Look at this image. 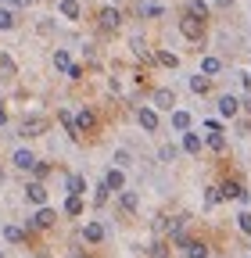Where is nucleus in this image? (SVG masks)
Listing matches in <instances>:
<instances>
[{"mask_svg":"<svg viewBox=\"0 0 251 258\" xmlns=\"http://www.w3.org/2000/svg\"><path fill=\"white\" fill-rule=\"evenodd\" d=\"M0 258H4V251H0Z\"/></svg>","mask_w":251,"mask_h":258,"instance_id":"47","label":"nucleus"},{"mask_svg":"<svg viewBox=\"0 0 251 258\" xmlns=\"http://www.w3.org/2000/svg\"><path fill=\"white\" fill-rule=\"evenodd\" d=\"M219 194H223V198H237V201H244V205L251 201V198H247V190H244L237 179H226L223 186H219Z\"/></svg>","mask_w":251,"mask_h":258,"instance_id":"4","label":"nucleus"},{"mask_svg":"<svg viewBox=\"0 0 251 258\" xmlns=\"http://www.w3.org/2000/svg\"><path fill=\"white\" fill-rule=\"evenodd\" d=\"M183 151L186 154H198L201 151V137L198 133H183Z\"/></svg>","mask_w":251,"mask_h":258,"instance_id":"19","label":"nucleus"},{"mask_svg":"<svg viewBox=\"0 0 251 258\" xmlns=\"http://www.w3.org/2000/svg\"><path fill=\"white\" fill-rule=\"evenodd\" d=\"M15 4H33V0H15Z\"/></svg>","mask_w":251,"mask_h":258,"instance_id":"43","label":"nucleus"},{"mask_svg":"<svg viewBox=\"0 0 251 258\" xmlns=\"http://www.w3.org/2000/svg\"><path fill=\"white\" fill-rule=\"evenodd\" d=\"M154 61H158V64H165V69H176V64H179V57H176V54H169V50L154 54Z\"/></svg>","mask_w":251,"mask_h":258,"instance_id":"29","label":"nucleus"},{"mask_svg":"<svg viewBox=\"0 0 251 258\" xmlns=\"http://www.w3.org/2000/svg\"><path fill=\"white\" fill-rule=\"evenodd\" d=\"M179 32H183L186 40H194V43H198V40L205 36V22L194 18V15H183V18H179Z\"/></svg>","mask_w":251,"mask_h":258,"instance_id":"2","label":"nucleus"},{"mask_svg":"<svg viewBox=\"0 0 251 258\" xmlns=\"http://www.w3.org/2000/svg\"><path fill=\"white\" fill-rule=\"evenodd\" d=\"M104 186H108V190H126V176H122V169H108Z\"/></svg>","mask_w":251,"mask_h":258,"instance_id":"16","label":"nucleus"},{"mask_svg":"<svg viewBox=\"0 0 251 258\" xmlns=\"http://www.w3.org/2000/svg\"><path fill=\"white\" fill-rule=\"evenodd\" d=\"M130 161H133V158H130V151H126V147H122V151H115V169H126Z\"/></svg>","mask_w":251,"mask_h":258,"instance_id":"34","label":"nucleus"},{"mask_svg":"<svg viewBox=\"0 0 251 258\" xmlns=\"http://www.w3.org/2000/svg\"><path fill=\"white\" fill-rule=\"evenodd\" d=\"M0 69H4L8 76H15V61H11L8 54H0Z\"/></svg>","mask_w":251,"mask_h":258,"instance_id":"38","label":"nucleus"},{"mask_svg":"<svg viewBox=\"0 0 251 258\" xmlns=\"http://www.w3.org/2000/svg\"><path fill=\"white\" fill-rule=\"evenodd\" d=\"M179 247L186 251V258H208V247H205L201 240H183Z\"/></svg>","mask_w":251,"mask_h":258,"instance_id":"12","label":"nucleus"},{"mask_svg":"<svg viewBox=\"0 0 251 258\" xmlns=\"http://www.w3.org/2000/svg\"><path fill=\"white\" fill-rule=\"evenodd\" d=\"M83 190H86V179L83 176H69V198H83Z\"/></svg>","mask_w":251,"mask_h":258,"instance_id":"20","label":"nucleus"},{"mask_svg":"<svg viewBox=\"0 0 251 258\" xmlns=\"http://www.w3.org/2000/svg\"><path fill=\"white\" fill-rule=\"evenodd\" d=\"M208 147L212 151H226V137L223 133H208Z\"/></svg>","mask_w":251,"mask_h":258,"instance_id":"32","label":"nucleus"},{"mask_svg":"<svg viewBox=\"0 0 251 258\" xmlns=\"http://www.w3.org/2000/svg\"><path fill=\"white\" fill-rule=\"evenodd\" d=\"M83 240H86V244H101V240H104V226H101V222H86V226H83Z\"/></svg>","mask_w":251,"mask_h":258,"instance_id":"8","label":"nucleus"},{"mask_svg":"<svg viewBox=\"0 0 251 258\" xmlns=\"http://www.w3.org/2000/svg\"><path fill=\"white\" fill-rule=\"evenodd\" d=\"M69 79H83V64H69Z\"/></svg>","mask_w":251,"mask_h":258,"instance_id":"40","label":"nucleus"},{"mask_svg":"<svg viewBox=\"0 0 251 258\" xmlns=\"http://www.w3.org/2000/svg\"><path fill=\"white\" fill-rule=\"evenodd\" d=\"M130 47H133V54H137L140 61H147V64H154V54L147 50V43H144V36H133V40H130Z\"/></svg>","mask_w":251,"mask_h":258,"instance_id":"10","label":"nucleus"},{"mask_svg":"<svg viewBox=\"0 0 251 258\" xmlns=\"http://www.w3.org/2000/svg\"><path fill=\"white\" fill-rule=\"evenodd\" d=\"M4 122H8V108H4V104H0V125H4Z\"/></svg>","mask_w":251,"mask_h":258,"instance_id":"41","label":"nucleus"},{"mask_svg":"<svg viewBox=\"0 0 251 258\" xmlns=\"http://www.w3.org/2000/svg\"><path fill=\"white\" fill-rule=\"evenodd\" d=\"M215 4H219V8H230V4H233V0H215Z\"/></svg>","mask_w":251,"mask_h":258,"instance_id":"42","label":"nucleus"},{"mask_svg":"<svg viewBox=\"0 0 251 258\" xmlns=\"http://www.w3.org/2000/svg\"><path fill=\"white\" fill-rule=\"evenodd\" d=\"M93 125H97V115H93L90 108H83V111L76 115V129H79V133H86V129H93Z\"/></svg>","mask_w":251,"mask_h":258,"instance_id":"11","label":"nucleus"},{"mask_svg":"<svg viewBox=\"0 0 251 258\" xmlns=\"http://www.w3.org/2000/svg\"><path fill=\"white\" fill-rule=\"evenodd\" d=\"M147 258H169V247H165L162 240H154V244L147 247Z\"/></svg>","mask_w":251,"mask_h":258,"instance_id":"30","label":"nucleus"},{"mask_svg":"<svg viewBox=\"0 0 251 258\" xmlns=\"http://www.w3.org/2000/svg\"><path fill=\"white\" fill-rule=\"evenodd\" d=\"M172 129L186 133V129H191V115H186V111H172Z\"/></svg>","mask_w":251,"mask_h":258,"instance_id":"23","label":"nucleus"},{"mask_svg":"<svg viewBox=\"0 0 251 258\" xmlns=\"http://www.w3.org/2000/svg\"><path fill=\"white\" fill-rule=\"evenodd\" d=\"M54 219H57V212L43 205V208H40L33 219H29V230H50V226H54Z\"/></svg>","mask_w":251,"mask_h":258,"instance_id":"3","label":"nucleus"},{"mask_svg":"<svg viewBox=\"0 0 251 258\" xmlns=\"http://www.w3.org/2000/svg\"><path fill=\"white\" fill-rule=\"evenodd\" d=\"M4 237H8L11 244H22V240H25V230H22V226H4Z\"/></svg>","mask_w":251,"mask_h":258,"instance_id":"27","label":"nucleus"},{"mask_svg":"<svg viewBox=\"0 0 251 258\" xmlns=\"http://www.w3.org/2000/svg\"><path fill=\"white\" fill-rule=\"evenodd\" d=\"M104 201H108V186L101 183V186H97V194H93V205H97V208H101Z\"/></svg>","mask_w":251,"mask_h":258,"instance_id":"36","label":"nucleus"},{"mask_svg":"<svg viewBox=\"0 0 251 258\" xmlns=\"http://www.w3.org/2000/svg\"><path fill=\"white\" fill-rule=\"evenodd\" d=\"M137 118H140V125L147 129V133H154V129H158V115H154L151 108H140V111H137Z\"/></svg>","mask_w":251,"mask_h":258,"instance_id":"17","label":"nucleus"},{"mask_svg":"<svg viewBox=\"0 0 251 258\" xmlns=\"http://www.w3.org/2000/svg\"><path fill=\"white\" fill-rule=\"evenodd\" d=\"M25 198H29V201H33V205H40V208H43V205H47V186L33 179V183H29V186H25Z\"/></svg>","mask_w":251,"mask_h":258,"instance_id":"7","label":"nucleus"},{"mask_svg":"<svg viewBox=\"0 0 251 258\" xmlns=\"http://www.w3.org/2000/svg\"><path fill=\"white\" fill-rule=\"evenodd\" d=\"M219 201H223V194H219V186H208V190H205V208H215Z\"/></svg>","mask_w":251,"mask_h":258,"instance_id":"28","label":"nucleus"},{"mask_svg":"<svg viewBox=\"0 0 251 258\" xmlns=\"http://www.w3.org/2000/svg\"><path fill=\"white\" fill-rule=\"evenodd\" d=\"M0 4H8V0H0Z\"/></svg>","mask_w":251,"mask_h":258,"instance_id":"46","label":"nucleus"},{"mask_svg":"<svg viewBox=\"0 0 251 258\" xmlns=\"http://www.w3.org/2000/svg\"><path fill=\"white\" fill-rule=\"evenodd\" d=\"M43 133H47V118H43V115H29V118L18 125V137H25V140L43 137Z\"/></svg>","mask_w":251,"mask_h":258,"instance_id":"1","label":"nucleus"},{"mask_svg":"<svg viewBox=\"0 0 251 258\" xmlns=\"http://www.w3.org/2000/svg\"><path fill=\"white\" fill-rule=\"evenodd\" d=\"M79 11H83V8H79V0H61V15H65V18H72V22H76V18H79Z\"/></svg>","mask_w":251,"mask_h":258,"instance_id":"21","label":"nucleus"},{"mask_svg":"<svg viewBox=\"0 0 251 258\" xmlns=\"http://www.w3.org/2000/svg\"><path fill=\"white\" fill-rule=\"evenodd\" d=\"M57 118H61V125H65V133H69L72 140H79V129H76V115L61 108V111H57Z\"/></svg>","mask_w":251,"mask_h":258,"instance_id":"15","label":"nucleus"},{"mask_svg":"<svg viewBox=\"0 0 251 258\" xmlns=\"http://www.w3.org/2000/svg\"><path fill=\"white\" fill-rule=\"evenodd\" d=\"M140 15H147V18H162V4H154V0H140Z\"/></svg>","mask_w":251,"mask_h":258,"instance_id":"22","label":"nucleus"},{"mask_svg":"<svg viewBox=\"0 0 251 258\" xmlns=\"http://www.w3.org/2000/svg\"><path fill=\"white\" fill-rule=\"evenodd\" d=\"M237 111H240V101L233 93H223L219 97V115H226V118H237Z\"/></svg>","mask_w":251,"mask_h":258,"instance_id":"5","label":"nucleus"},{"mask_svg":"<svg viewBox=\"0 0 251 258\" xmlns=\"http://www.w3.org/2000/svg\"><path fill=\"white\" fill-rule=\"evenodd\" d=\"M219 72H223V61H219V57H205V61H201V76L212 79V76H219Z\"/></svg>","mask_w":251,"mask_h":258,"instance_id":"18","label":"nucleus"},{"mask_svg":"<svg viewBox=\"0 0 251 258\" xmlns=\"http://www.w3.org/2000/svg\"><path fill=\"white\" fill-rule=\"evenodd\" d=\"M36 258H50V254H36Z\"/></svg>","mask_w":251,"mask_h":258,"instance_id":"44","label":"nucleus"},{"mask_svg":"<svg viewBox=\"0 0 251 258\" xmlns=\"http://www.w3.org/2000/svg\"><path fill=\"white\" fill-rule=\"evenodd\" d=\"M65 215H83V198H69L65 201Z\"/></svg>","mask_w":251,"mask_h":258,"instance_id":"31","label":"nucleus"},{"mask_svg":"<svg viewBox=\"0 0 251 258\" xmlns=\"http://www.w3.org/2000/svg\"><path fill=\"white\" fill-rule=\"evenodd\" d=\"M118 205H122V212H137L140 208V198L133 190H118Z\"/></svg>","mask_w":251,"mask_h":258,"instance_id":"14","label":"nucleus"},{"mask_svg":"<svg viewBox=\"0 0 251 258\" xmlns=\"http://www.w3.org/2000/svg\"><path fill=\"white\" fill-rule=\"evenodd\" d=\"M186 15H194V18H208V4H205V0H191V11H186Z\"/></svg>","mask_w":251,"mask_h":258,"instance_id":"26","label":"nucleus"},{"mask_svg":"<svg viewBox=\"0 0 251 258\" xmlns=\"http://www.w3.org/2000/svg\"><path fill=\"white\" fill-rule=\"evenodd\" d=\"M118 25H122V15H118V8H104V11H101V29H104V32H115Z\"/></svg>","mask_w":251,"mask_h":258,"instance_id":"6","label":"nucleus"},{"mask_svg":"<svg viewBox=\"0 0 251 258\" xmlns=\"http://www.w3.org/2000/svg\"><path fill=\"white\" fill-rule=\"evenodd\" d=\"M208 86H212L208 76H191V90H194V93H208Z\"/></svg>","mask_w":251,"mask_h":258,"instance_id":"25","label":"nucleus"},{"mask_svg":"<svg viewBox=\"0 0 251 258\" xmlns=\"http://www.w3.org/2000/svg\"><path fill=\"white\" fill-rule=\"evenodd\" d=\"M47 172H50V165H43V161H36V165H33V176H36V183H40Z\"/></svg>","mask_w":251,"mask_h":258,"instance_id":"37","label":"nucleus"},{"mask_svg":"<svg viewBox=\"0 0 251 258\" xmlns=\"http://www.w3.org/2000/svg\"><path fill=\"white\" fill-rule=\"evenodd\" d=\"M11 161H15L18 169H25V172H33V165H36V154L22 147V151H15V158H11Z\"/></svg>","mask_w":251,"mask_h":258,"instance_id":"9","label":"nucleus"},{"mask_svg":"<svg viewBox=\"0 0 251 258\" xmlns=\"http://www.w3.org/2000/svg\"><path fill=\"white\" fill-rule=\"evenodd\" d=\"M154 108H176V93L172 90H154Z\"/></svg>","mask_w":251,"mask_h":258,"instance_id":"13","label":"nucleus"},{"mask_svg":"<svg viewBox=\"0 0 251 258\" xmlns=\"http://www.w3.org/2000/svg\"><path fill=\"white\" fill-rule=\"evenodd\" d=\"M0 29H15V15L8 8H0Z\"/></svg>","mask_w":251,"mask_h":258,"instance_id":"35","label":"nucleus"},{"mask_svg":"<svg viewBox=\"0 0 251 258\" xmlns=\"http://www.w3.org/2000/svg\"><path fill=\"white\" fill-rule=\"evenodd\" d=\"M237 226H240V233L251 237V212H240V215H237Z\"/></svg>","mask_w":251,"mask_h":258,"instance_id":"33","label":"nucleus"},{"mask_svg":"<svg viewBox=\"0 0 251 258\" xmlns=\"http://www.w3.org/2000/svg\"><path fill=\"white\" fill-rule=\"evenodd\" d=\"M247 86H251V79H247Z\"/></svg>","mask_w":251,"mask_h":258,"instance_id":"48","label":"nucleus"},{"mask_svg":"<svg viewBox=\"0 0 251 258\" xmlns=\"http://www.w3.org/2000/svg\"><path fill=\"white\" fill-rule=\"evenodd\" d=\"M69 64H72L69 50H54V69H57V72H69Z\"/></svg>","mask_w":251,"mask_h":258,"instance_id":"24","label":"nucleus"},{"mask_svg":"<svg viewBox=\"0 0 251 258\" xmlns=\"http://www.w3.org/2000/svg\"><path fill=\"white\" fill-rule=\"evenodd\" d=\"M72 258H86V254H72Z\"/></svg>","mask_w":251,"mask_h":258,"instance_id":"45","label":"nucleus"},{"mask_svg":"<svg viewBox=\"0 0 251 258\" xmlns=\"http://www.w3.org/2000/svg\"><path fill=\"white\" fill-rule=\"evenodd\" d=\"M158 158H162V161H172V158H176V147H172V144H165V147L158 151Z\"/></svg>","mask_w":251,"mask_h":258,"instance_id":"39","label":"nucleus"}]
</instances>
